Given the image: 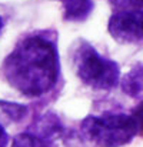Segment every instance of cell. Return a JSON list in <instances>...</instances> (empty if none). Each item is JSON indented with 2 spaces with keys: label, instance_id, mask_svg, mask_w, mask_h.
Returning <instances> with one entry per match:
<instances>
[{
  "label": "cell",
  "instance_id": "obj_6",
  "mask_svg": "<svg viewBox=\"0 0 143 147\" xmlns=\"http://www.w3.org/2000/svg\"><path fill=\"white\" fill-rule=\"evenodd\" d=\"M120 87L125 94L143 101V64L139 63L132 67L120 80Z\"/></svg>",
  "mask_w": 143,
  "mask_h": 147
},
{
  "label": "cell",
  "instance_id": "obj_8",
  "mask_svg": "<svg viewBox=\"0 0 143 147\" xmlns=\"http://www.w3.org/2000/svg\"><path fill=\"white\" fill-rule=\"evenodd\" d=\"M29 109L26 104L0 100V123H17L23 120Z\"/></svg>",
  "mask_w": 143,
  "mask_h": 147
},
{
  "label": "cell",
  "instance_id": "obj_9",
  "mask_svg": "<svg viewBox=\"0 0 143 147\" xmlns=\"http://www.w3.org/2000/svg\"><path fill=\"white\" fill-rule=\"evenodd\" d=\"M12 147H54L53 143H49L46 140L40 139L39 136L30 133V131H23L19 133L13 137Z\"/></svg>",
  "mask_w": 143,
  "mask_h": 147
},
{
  "label": "cell",
  "instance_id": "obj_3",
  "mask_svg": "<svg viewBox=\"0 0 143 147\" xmlns=\"http://www.w3.org/2000/svg\"><path fill=\"white\" fill-rule=\"evenodd\" d=\"M80 133L95 147H122L136 137L139 129L132 114L106 111L86 116L80 123Z\"/></svg>",
  "mask_w": 143,
  "mask_h": 147
},
{
  "label": "cell",
  "instance_id": "obj_1",
  "mask_svg": "<svg viewBox=\"0 0 143 147\" xmlns=\"http://www.w3.org/2000/svg\"><path fill=\"white\" fill-rule=\"evenodd\" d=\"M53 30L24 34L3 60L0 71L7 84L26 97L52 92L60 77V60Z\"/></svg>",
  "mask_w": 143,
  "mask_h": 147
},
{
  "label": "cell",
  "instance_id": "obj_10",
  "mask_svg": "<svg viewBox=\"0 0 143 147\" xmlns=\"http://www.w3.org/2000/svg\"><path fill=\"white\" fill-rule=\"evenodd\" d=\"M117 11H143V0H109Z\"/></svg>",
  "mask_w": 143,
  "mask_h": 147
},
{
  "label": "cell",
  "instance_id": "obj_11",
  "mask_svg": "<svg viewBox=\"0 0 143 147\" xmlns=\"http://www.w3.org/2000/svg\"><path fill=\"white\" fill-rule=\"evenodd\" d=\"M138 124V129H139V133H143V101H140L130 113Z\"/></svg>",
  "mask_w": 143,
  "mask_h": 147
},
{
  "label": "cell",
  "instance_id": "obj_4",
  "mask_svg": "<svg viewBox=\"0 0 143 147\" xmlns=\"http://www.w3.org/2000/svg\"><path fill=\"white\" fill-rule=\"evenodd\" d=\"M107 32L122 45L143 43V11H116L107 22Z\"/></svg>",
  "mask_w": 143,
  "mask_h": 147
},
{
  "label": "cell",
  "instance_id": "obj_12",
  "mask_svg": "<svg viewBox=\"0 0 143 147\" xmlns=\"http://www.w3.org/2000/svg\"><path fill=\"white\" fill-rule=\"evenodd\" d=\"M9 134H7V131H6V129H4V126L0 123V147H7L9 144Z\"/></svg>",
  "mask_w": 143,
  "mask_h": 147
},
{
  "label": "cell",
  "instance_id": "obj_5",
  "mask_svg": "<svg viewBox=\"0 0 143 147\" xmlns=\"http://www.w3.org/2000/svg\"><path fill=\"white\" fill-rule=\"evenodd\" d=\"M29 131L39 136L40 139L46 140L49 143H53V140L60 137V134L63 133V124L60 123V120L56 114L46 113L35 121L32 130H29Z\"/></svg>",
  "mask_w": 143,
  "mask_h": 147
},
{
  "label": "cell",
  "instance_id": "obj_2",
  "mask_svg": "<svg viewBox=\"0 0 143 147\" xmlns=\"http://www.w3.org/2000/svg\"><path fill=\"white\" fill-rule=\"evenodd\" d=\"M70 59L77 79L95 90H112L120 83L119 64L102 56L85 39H77L72 45Z\"/></svg>",
  "mask_w": 143,
  "mask_h": 147
},
{
  "label": "cell",
  "instance_id": "obj_7",
  "mask_svg": "<svg viewBox=\"0 0 143 147\" xmlns=\"http://www.w3.org/2000/svg\"><path fill=\"white\" fill-rule=\"evenodd\" d=\"M93 10L92 0H63V19L66 22H85Z\"/></svg>",
  "mask_w": 143,
  "mask_h": 147
},
{
  "label": "cell",
  "instance_id": "obj_13",
  "mask_svg": "<svg viewBox=\"0 0 143 147\" xmlns=\"http://www.w3.org/2000/svg\"><path fill=\"white\" fill-rule=\"evenodd\" d=\"M1 30H3V19L0 16V33H1Z\"/></svg>",
  "mask_w": 143,
  "mask_h": 147
}]
</instances>
